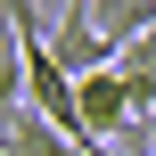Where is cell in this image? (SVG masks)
I'll return each mask as SVG.
<instances>
[{
  "mask_svg": "<svg viewBox=\"0 0 156 156\" xmlns=\"http://www.w3.org/2000/svg\"><path fill=\"white\" fill-rule=\"evenodd\" d=\"M49 58L82 82V74H107L115 66V49H107V33H99V16H90V0H66L58 16H49Z\"/></svg>",
  "mask_w": 156,
  "mask_h": 156,
  "instance_id": "6da1fadb",
  "label": "cell"
},
{
  "mask_svg": "<svg viewBox=\"0 0 156 156\" xmlns=\"http://www.w3.org/2000/svg\"><path fill=\"white\" fill-rule=\"evenodd\" d=\"M82 90V123L107 140V132H132V82H123V66H107V74H82L74 82Z\"/></svg>",
  "mask_w": 156,
  "mask_h": 156,
  "instance_id": "7a4b0ae2",
  "label": "cell"
},
{
  "mask_svg": "<svg viewBox=\"0 0 156 156\" xmlns=\"http://www.w3.org/2000/svg\"><path fill=\"white\" fill-rule=\"evenodd\" d=\"M90 16H99L107 49H132V41L156 33V0H90Z\"/></svg>",
  "mask_w": 156,
  "mask_h": 156,
  "instance_id": "3957f363",
  "label": "cell"
},
{
  "mask_svg": "<svg viewBox=\"0 0 156 156\" xmlns=\"http://www.w3.org/2000/svg\"><path fill=\"white\" fill-rule=\"evenodd\" d=\"M0 156H82V148H74V140H66V132H58L49 115H33V107H25V115L8 123V140H0Z\"/></svg>",
  "mask_w": 156,
  "mask_h": 156,
  "instance_id": "277c9868",
  "label": "cell"
},
{
  "mask_svg": "<svg viewBox=\"0 0 156 156\" xmlns=\"http://www.w3.org/2000/svg\"><path fill=\"white\" fill-rule=\"evenodd\" d=\"M115 66H123V74H148V82H156V33H148V41H132V49H115Z\"/></svg>",
  "mask_w": 156,
  "mask_h": 156,
  "instance_id": "5b68a950",
  "label": "cell"
},
{
  "mask_svg": "<svg viewBox=\"0 0 156 156\" xmlns=\"http://www.w3.org/2000/svg\"><path fill=\"white\" fill-rule=\"evenodd\" d=\"M123 82H132V123H140V115H156V82H148V74H123Z\"/></svg>",
  "mask_w": 156,
  "mask_h": 156,
  "instance_id": "8992f818",
  "label": "cell"
},
{
  "mask_svg": "<svg viewBox=\"0 0 156 156\" xmlns=\"http://www.w3.org/2000/svg\"><path fill=\"white\" fill-rule=\"evenodd\" d=\"M16 58H25V41H16V25L0 16V66H16Z\"/></svg>",
  "mask_w": 156,
  "mask_h": 156,
  "instance_id": "52a82bcc",
  "label": "cell"
}]
</instances>
